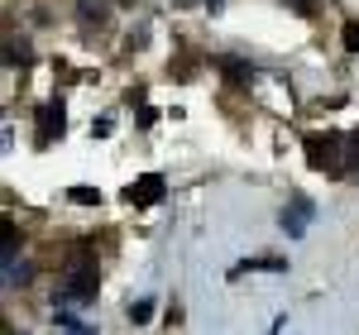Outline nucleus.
<instances>
[{"label": "nucleus", "instance_id": "7ed1b4c3", "mask_svg": "<svg viewBox=\"0 0 359 335\" xmlns=\"http://www.w3.org/2000/svg\"><path fill=\"white\" fill-rule=\"evenodd\" d=\"M0 259H5V292H15V287H25V259H20V235H15V225L5 221V245H0Z\"/></svg>", "mask_w": 359, "mask_h": 335}, {"label": "nucleus", "instance_id": "4468645a", "mask_svg": "<svg viewBox=\"0 0 359 335\" xmlns=\"http://www.w3.org/2000/svg\"><path fill=\"white\" fill-rule=\"evenodd\" d=\"M120 5H135V0H120Z\"/></svg>", "mask_w": 359, "mask_h": 335}, {"label": "nucleus", "instance_id": "0eeeda50", "mask_svg": "<svg viewBox=\"0 0 359 335\" xmlns=\"http://www.w3.org/2000/svg\"><path fill=\"white\" fill-rule=\"evenodd\" d=\"M53 335H96V331H91L86 321H77L72 311H57L53 316Z\"/></svg>", "mask_w": 359, "mask_h": 335}, {"label": "nucleus", "instance_id": "1a4fd4ad", "mask_svg": "<svg viewBox=\"0 0 359 335\" xmlns=\"http://www.w3.org/2000/svg\"><path fill=\"white\" fill-rule=\"evenodd\" d=\"M221 72H225V77H235V82H249V77H254V67L235 62V57H225V62H221Z\"/></svg>", "mask_w": 359, "mask_h": 335}, {"label": "nucleus", "instance_id": "f8f14e48", "mask_svg": "<svg viewBox=\"0 0 359 335\" xmlns=\"http://www.w3.org/2000/svg\"><path fill=\"white\" fill-rule=\"evenodd\" d=\"M149 311H154V302H149V297H139L135 307H130V321H135V326H144V321H149Z\"/></svg>", "mask_w": 359, "mask_h": 335}, {"label": "nucleus", "instance_id": "20e7f679", "mask_svg": "<svg viewBox=\"0 0 359 335\" xmlns=\"http://www.w3.org/2000/svg\"><path fill=\"white\" fill-rule=\"evenodd\" d=\"M163 192H168V182L158 172H149V177H139V182L125 187V201L130 206H154V201H163Z\"/></svg>", "mask_w": 359, "mask_h": 335}, {"label": "nucleus", "instance_id": "ddd939ff", "mask_svg": "<svg viewBox=\"0 0 359 335\" xmlns=\"http://www.w3.org/2000/svg\"><path fill=\"white\" fill-rule=\"evenodd\" d=\"M345 48L359 53V25H345Z\"/></svg>", "mask_w": 359, "mask_h": 335}, {"label": "nucleus", "instance_id": "f257e3e1", "mask_svg": "<svg viewBox=\"0 0 359 335\" xmlns=\"http://www.w3.org/2000/svg\"><path fill=\"white\" fill-rule=\"evenodd\" d=\"M96 292H101L96 264H91L86 254H72L67 273H62V278H57V287H53V311H77V307H91V302H96Z\"/></svg>", "mask_w": 359, "mask_h": 335}, {"label": "nucleus", "instance_id": "6e6552de", "mask_svg": "<svg viewBox=\"0 0 359 335\" xmlns=\"http://www.w3.org/2000/svg\"><path fill=\"white\" fill-rule=\"evenodd\" d=\"M106 20H111V15H106V0H82V25L91 29H106Z\"/></svg>", "mask_w": 359, "mask_h": 335}, {"label": "nucleus", "instance_id": "423d86ee", "mask_svg": "<svg viewBox=\"0 0 359 335\" xmlns=\"http://www.w3.org/2000/svg\"><path fill=\"white\" fill-rule=\"evenodd\" d=\"M306 221H311V201L297 196V201H292V211H283V230H287V235H302Z\"/></svg>", "mask_w": 359, "mask_h": 335}, {"label": "nucleus", "instance_id": "f03ea898", "mask_svg": "<svg viewBox=\"0 0 359 335\" xmlns=\"http://www.w3.org/2000/svg\"><path fill=\"white\" fill-rule=\"evenodd\" d=\"M306 158L316 172H345V135H306Z\"/></svg>", "mask_w": 359, "mask_h": 335}, {"label": "nucleus", "instance_id": "39448f33", "mask_svg": "<svg viewBox=\"0 0 359 335\" xmlns=\"http://www.w3.org/2000/svg\"><path fill=\"white\" fill-rule=\"evenodd\" d=\"M53 135H62V106L48 101V106L39 111V144H53Z\"/></svg>", "mask_w": 359, "mask_h": 335}, {"label": "nucleus", "instance_id": "9b49d317", "mask_svg": "<svg viewBox=\"0 0 359 335\" xmlns=\"http://www.w3.org/2000/svg\"><path fill=\"white\" fill-rule=\"evenodd\" d=\"M345 163L359 172V130H355V135H345Z\"/></svg>", "mask_w": 359, "mask_h": 335}, {"label": "nucleus", "instance_id": "9d476101", "mask_svg": "<svg viewBox=\"0 0 359 335\" xmlns=\"http://www.w3.org/2000/svg\"><path fill=\"white\" fill-rule=\"evenodd\" d=\"M67 201H77V206H96V201H101V192H91V187H72V192H67Z\"/></svg>", "mask_w": 359, "mask_h": 335}]
</instances>
